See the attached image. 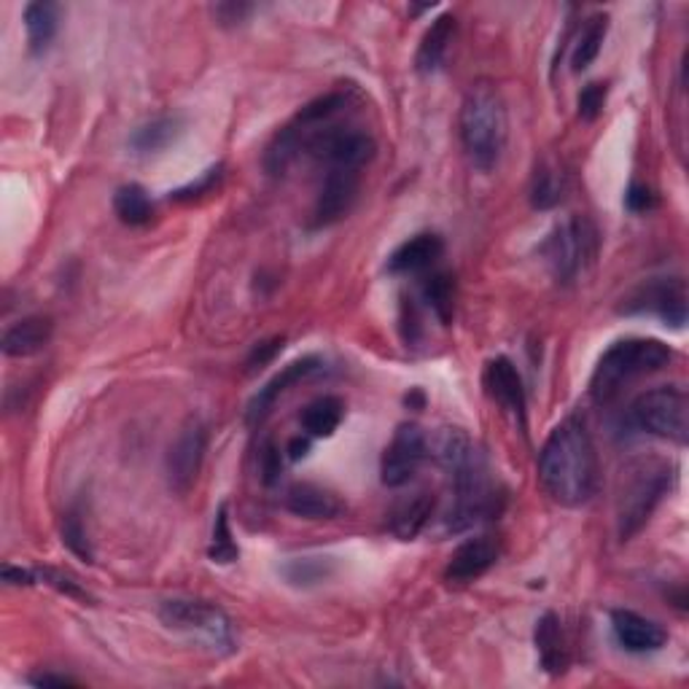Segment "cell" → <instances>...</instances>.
Here are the masks:
<instances>
[{"mask_svg":"<svg viewBox=\"0 0 689 689\" xmlns=\"http://www.w3.org/2000/svg\"><path fill=\"white\" fill-rule=\"evenodd\" d=\"M51 334H55V324L47 315H28V318L17 321L6 328L3 334V353L9 358H28L41 353L49 345Z\"/></svg>","mask_w":689,"mask_h":689,"instance_id":"obj_17","label":"cell"},{"mask_svg":"<svg viewBox=\"0 0 689 689\" xmlns=\"http://www.w3.org/2000/svg\"><path fill=\"white\" fill-rule=\"evenodd\" d=\"M565 191V178L563 173L558 170L555 165L544 163L537 167V173H533V181H531V205L537 210H550L560 205V199H563Z\"/></svg>","mask_w":689,"mask_h":689,"instance_id":"obj_28","label":"cell"},{"mask_svg":"<svg viewBox=\"0 0 689 689\" xmlns=\"http://www.w3.org/2000/svg\"><path fill=\"white\" fill-rule=\"evenodd\" d=\"M423 299L442 324H450L455 313V280L450 273H434L423 283Z\"/></svg>","mask_w":689,"mask_h":689,"instance_id":"obj_30","label":"cell"},{"mask_svg":"<svg viewBox=\"0 0 689 689\" xmlns=\"http://www.w3.org/2000/svg\"><path fill=\"white\" fill-rule=\"evenodd\" d=\"M495 560H499V544L491 537H476L463 542L459 550L450 555L447 569H444V579L450 584H469L474 579L493 569Z\"/></svg>","mask_w":689,"mask_h":689,"instance_id":"obj_13","label":"cell"},{"mask_svg":"<svg viewBox=\"0 0 689 689\" xmlns=\"http://www.w3.org/2000/svg\"><path fill=\"white\" fill-rule=\"evenodd\" d=\"M286 506L296 518L305 520H332L343 512V501L337 495H332L318 485H311V482L294 485L286 493Z\"/></svg>","mask_w":689,"mask_h":689,"instance_id":"obj_19","label":"cell"},{"mask_svg":"<svg viewBox=\"0 0 689 689\" xmlns=\"http://www.w3.org/2000/svg\"><path fill=\"white\" fill-rule=\"evenodd\" d=\"M62 542L68 544V550L73 552V555H79L81 560H87V563H92V550H89L87 531H83L79 514H73V512L66 514V520H62Z\"/></svg>","mask_w":689,"mask_h":689,"instance_id":"obj_32","label":"cell"},{"mask_svg":"<svg viewBox=\"0 0 689 689\" xmlns=\"http://www.w3.org/2000/svg\"><path fill=\"white\" fill-rule=\"evenodd\" d=\"M429 444L426 434L415 426V423H402L396 429L394 440L388 442L383 453V463H380V474L388 488L407 485L412 476L417 474L421 463L426 461Z\"/></svg>","mask_w":689,"mask_h":689,"instance_id":"obj_11","label":"cell"},{"mask_svg":"<svg viewBox=\"0 0 689 689\" xmlns=\"http://www.w3.org/2000/svg\"><path fill=\"white\" fill-rule=\"evenodd\" d=\"M114 210L116 216H119V222L127 224V227H144L154 216L151 199H148L144 186L138 184H127L121 186V189H116Z\"/></svg>","mask_w":689,"mask_h":689,"instance_id":"obj_26","label":"cell"},{"mask_svg":"<svg viewBox=\"0 0 689 689\" xmlns=\"http://www.w3.org/2000/svg\"><path fill=\"white\" fill-rule=\"evenodd\" d=\"M673 351L660 339H620L609 347L598 362L596 372L590 377V396L598 404H607L614 398L628 383L643 375L660 372L662 366L671 364Z\"/></svg>","mask_w":689,"mask_h":689,"instance_id":"obj_3","label":"cell"},{"mask_svg":"<svg viewBox=\"0 0 689 689\" xmlns=\"http://www.w3.org/2000/svg\"><path fill=\"white\" fill-rule=\"evenodd\" d=\"M311 453V436H294L292 442H288V459L292 461H299L305 459V455Z\"/></svg>","mask_w":689,"mask_h":689,"instance_id":"obj_41","label":"cell"},{"mask_svg":"<svg viewBox=\"0 0 689 689\" xmlns=\"http://www.w3.org/2000/svg\"><path fill=\"white\" fill-rule=\"evenodd\" d=\"M307 148L313 157L326 163L328 170H351L358 173L375 157L377 146L372 135L362 130H318L311 132Z\"/></svg>","mask_w":689,"mask_h":689,"instance_id":"obj_8","label":"cell"},{"mask_svg":"<svg viewBox=\"0 0 689 689\" xmlns=\"http://www.w3.org/2000/svg\"><path fill=\"white\" fill-rule=\"evenodd\" d=\"M671 488V466L662 461H641L622 480L620 499H617V525L620 539L628 542L652 518L654 506Z\"/></svg>","mask_w":689,"mask_h":689,"instance_id":"obj_4","label":"cell"},{"mask_svg":"<svg viewBox=\"0 0 689 689\" xmlns=\"http://www.w3.org/2000/svg\"><path fill=\"white\" fill-rule=\"evenodd\" d=\"M624 313H654L666 324L681 328L687 324V283L681 278H654L630 294Z\"/></svg>","mask_w":689,"mask_h":689,"instance_id":"obj_10","label":"cell"},{"mask_svg":"<svg viewBox=\"0 0 689 689\" xmlns=\"http://www.w3.org/2000/svg\"><path fill=\"white\" fill-rule=\"evenodd\" d=\"M218 181H222V165H218V167H210V170L205 173V176L199 178L197 184L184 186V189L173 191L170 197H173V199H178V203H186V199H197V197L208 195V191H214Z\"/></svg>","mask_w":689,"mask_h":689,"instance_id":"obj_35","label":"cell"},{"mask_svg":"<svg viewBox=\"0 0 689 689\" xmlns=\"http://www.w3.org/2000/svg\"><path fill=\"white\" fill-rule=\"evenodd\" d=\"M485 388L491 398H495L520 426H525L523 377H520L518 366L509 362L506 356L493 358V362L485 366Z\"/></svg>","mask_w":689,"mask_h":689,"instance_id":"obj_14","label":"cell"},{"mask_svg":"<svg viewBox=\"0 0 689 689\" xmlns=\"http://www.w3.org/2000/svg\"><path fill=\"white\" fill-rule=\"evenodd\" d=\"M539 482L560 506H584L598 488V455L588 429L577 417H565L547 436L539 453Z\"/></svg>","mask_w":689,"mask_h":689,"instance_id":"obj_1","label":"cell"},{"mask_svg":"<svg viewBox=\"0 0 689 689\" xmlns=\"http://www.w3.org/2000/svg\"><path fill=\"white\" fill-rule=\"evenodd\" d=\"M533 639H537L539 662H542L544 671L550 676L565 673V668H569V647H565V636L563 628H560V620L552 614V611H547L542 620L537 622Z\"/></svg>","mask_w":689,"mask_h":689,"instance_id":"obj_20","label":"cell"},{"mask_svg":"<svg viewBox=\"0 0 689 689\" xmlns=\"http://www.w3.org/2000/svg\"><path fill=\"white\" fill-rule=\"evenodd\" d=\"M611 628H614V636L617 641H620V647L633 654L657 652V649L666 647L668 641L666 630H662L660 624L628 609H620L611 614Z\"/></svg>","mask_w":689,"mask_h":689,"instance_id":"obj_15","label":"cell"},{"mask_svg":"<svg viewBox=\"0 0 689 689\" xmlns=\"http://www.w3.org/2000/svg\"><path fill=\"white\" fill-rule=\"evenodd\" d=\"M302 135L294 130L292 125H286L283 130L275 135L273 144L267 146V151H264V167H267L269 176H283V173L288 170V165L294 163L296 154L302 151Z\"/></svg>","mask_w":689,"mask_h":689,"instance_id":"obj_29","label":"cell"},{"mask_svg":"<svg viewBox=\"0 0 689 689\" xmlns=\"http://www.w3.org/2000/svg\"><path fill=\"white\" fill-rule=\"evenodd\" d=\"M607 30H609V17L607 14H596L588 19V24L582 28V33L577 38L574 57H571V66L579 73V70L590 68L596 62V57L601 55L603 41H607Z\"/></svg>","mask_w":689,"mask_h":689,"instance_id":"obj_27","label":"cell"},{"mask_svg":"<svg viewBox=\"0 0 689 689\" xmlns=\"http://www.w3.org/2000/svg\"><path fill=\"white\" fill-rule=\"evenodd\" d=\"M33 685H36V687H73L76 681H73V679H68V676L43 673V676H36Z\"/></svg>","mask_w":689,"mask_h":689,"instance_id":"obj_42","label":"cell"},{"mask_svg":"<svg viewBox=\"0 0 689 689\" xmlns=\"http://www.w3.org/2000/svg\"><path fill=\"white\" fill-rule=\"evenodd\" d=\"M38 579H43V584H51L55 590L66 592L68 598H79V601H89V596L79 588V582H73V579L60 574V571H51V569H43V571H36Z\"/></svg>","mask_w":689,"mask_h":689,"instance_id":"obj_36","label":"cell"},{"mask_svg":"<svg viewBox=\"0 0 689 689\" xmlns=\"http://www.w3.org/2000/svg\"><path fill=\"white\" fill-rule=\"evenodd\" d=\"M38 579V574L33 571H24V569H14V565H3V582L9 584H19V588H28V584H33Z\"/></svg>","mask_w":689,"mask_h":689,"instance_id":"obj_40","label":"cell"},{"mask_svg":"<svg viewBox=\"0 0 689 689\" xmlns=\"http://www.w3.org/2000/svg\"><path fill=\"white\" fill-rule=\"evenodd\" d=\"M542 254L558 283H574L596 262L598 232L588 218L574 216L550 232Z\"/></svg>","mask_w":689,"mask_h":689,"instance_id":"obj_5","label":"cell"},{"mask_svg":"<svg viewBox=\"0 0 689 689\" xmlns=\"http://www.w3.org/2000/svg\"><path fill=\"white\" fill-rule=\"evenodd\" d=\"M208 555L214 563H232L240 555L237 544L232 542V531H229V518H227V504L218 506L216 512V523H214V542H210Z\"/></svg>","mask_w":689,"mask_h":689,"instance_id":"obj_31","label":"cell"},{"mask_svg":"<svg viewBox=\"0 0 689 689\" xmlns=\"http://www.w3.org/2000/svg\"><path fill=\"white\" fill-rule=\"evenodd\" d=\"M434 514V495L431 493H417L415 499L404 501L402 506H396V512L391 514V531L398 539L410 542L417 533L423 531L429 523V518Z\"/></svg>","mask_w":689,"mask_h":689,"instance_id":"obj_25","label":"cell"},{"mask_svg":"<svg viewBox=\"0 0 689 689\" xmlns=\"http://www.w3.org/2000/svg\"><path fill=\"white\" fill-rule=\"evenodd\" d=\"M205 453H208V429L203 421L191 417L178 431L176 442L170 444V453H167V480H170L173 491L186 495L195 488Z\"/></svg>","mask_w":689,"mask_h":689,"instance_id":"obj_9","label":"cell"},{"mask_svg":"<svg viewBox=\"0 0 689 689\" xmlns=\"http://www.w3.org/2000/svg\"><path fill=\"white\" fill-rule=\"evenodd\" d=\"M283 574L288 577L292 584H315L321 582V579H326V563H321L318 558H299L292 560Z\"/></svg>","mask_w":689,"mask_h":689,"instance_id":"obj_33","label":"cell"},{"mask_svg":"<svg viewBox=\"0 0 689 689\" xmlns=\"http://www.w3.org/2000/svg\"><path fill=\"white\" fill-rule=\"evenodd\" d=\"M461 144L474 170L491 173L506 148V102L491 81H476L461 106Z\"/></svg>","mask_w":689,"mask_h":689,"instance_id":"obj_2","label":"cell"},{"mask_svg":"<svg viewBox=\"0 0 689 689\" xmlns=\"http://www.w3.org/2000/svg\"><path fill=\"white\" fill-rule=\"evenodd\" d=\"M250 11H254V6L250 3H216L214 6V17L218 19V24H224V28H235V24H243L248 19Z\"/></svg>","mask_w":689,"mask_h":689,"instance_id":"obj_37","label":"cell"},{"mask_svg":"<svg viewBox=\"0 0 689 689\" xmlns=\"http://www.w3.org/2000/svg\"><path fill=\"white\" fill-rule=\"evenodd\" d=\"M636 426L660 440L687 444L689 440V402L687 394L676 385H662L641 394L633 404Z\"/></svg>","mask_w":689,"mask_h":689,"instance_id":"obj_7","label":"cell"},{"mask_svg":"<svg viewBox=\"0 0 689 689\" xmlns=\"http://www.w3.org/2000/svg\"><path fill=\"white\" fill-rule=\"evenodd\" d=\"M453 36H455V17L453 14H442L440 19H434V22H431L426 36H423L421 47H417V57H415L417 73L431 76L442 68L444 57H447L450 43H453Z\"/></svg>","mask_w":689,"mask_h":689,"instance_id":"obj_21","label":"cell"},{"mask_svg":"<svg viewBox=\"0 0 689 689\" xmlns=\"http://www.w3.org/2000/svg\"><path fill=\"white\" fill-rule=\"evenodd\" d=\"M280 347H283V337H275V339H269V343L256 345L248 356V370H259V366L273 362L275 353H278Z\"/></svg>","mask_w":689,"mask_h":689,"instance_id":"obj_39","label":"cell"},{"mask_svg":"<svg viewBox=\"0 0 689 689\" xmlns=\"http://www.w3.org/2000/svg\"><path fill=\"white\" fill-rule=\"evenodd\" d=\"M577 106H579V116H582L584 121L598 119L603 111V106H607V83H601V81L588 83V87L579 92Z\"/></svg>","mask_w":689,"mask_h":689,"instance_id":"obj_34","label":"cell"},{"mask_svg":"<svg viewBox=\"0 0 689 689\" xmlns=\"http://www.w3.org/2000/svg\"><path fill=\"white\" fill-rule=\"evenodd\" d=\"M624 205H628L633 214H643V210H652L654 208V195L647 189V186L633 184L628 189V195H624Z\"/></svg>","mask_w":689,"mask_h":689,"instance_id":"obj_38","label":"cell"},{"mask_svg":"<svg viewBox=\"0 0 689 689\" xmlns=\"http://www.w3.org/2000/svg\"><path fill=\"white\" fill-rule=\"evenodd\" d=\"M318 366H321V362H318V358H315V356L299 358V362L283 366L280 375H275L273 380H269L267 385H264L259 394L250 398L248 412H246V417H248L250 426H256V423H262L264 417L269 415V410L275 407V402H278V398H280L283 394H286V391L292 388V385L299 383V380L311 377L313 372H318Z\"/></svg>","mask_w":689,"mask_h":689,"instance_id":"obj_16","label":"cell"},{"mask_svg":"<svg viewBox=\"0 0 689 689\" xmlns=\"http://www.w3.org/2000/svg\"><path fill=\"white\" fill-rule=\"evenodd\" d=\"M444 243L440 235H431V232H423V235L410 237L407 243H402L388 259V273L391 275H417L426 273L436 264V259L442 256Z\"/></svg>","mask_w":689,"mask_h":689,"instance_id":"obj_18","label":"cell"},{"mask_svg":"<svg viewBox=\"0 0 689 689\" xmlns=\"http://www.w3.org/2000/svg\"><path fill=\"white\" fill-rule=\"evenodd\" d=\"M24 30H28V43L33 55H43L55 41L60 30V6L49 0L24 6Z\"/></svg>","mask_w":689,"mask_h":689,"instance_id":"obj_23","label":"cell"},{"mask_svg":"<svg viewBox=\"0 0 689 689\" xmlns=\"http://www.w3.org/2000/svg\"><path fill=\"white\" fill-rule=\"evenodd\" d=\"M159 620L165 628L178 630V633L203 639L216 652H235V624L222 609L208 601H186V598H173L159 607Z\"/></svg>","mask_w":689,"mask_h":689,"instance_id":"obj_6","label":"cell"},{"mask_svg":"<svg viewBox=\"0 0 689 689\" xmlns=\"http://www.w3.org/2000/svg\"><path fill=\"white\" fill-rule=\"evenodd\" d=\"M184 132V119L178 114L157 116V119L146 121L144 127L132 132L130 148L135 154H159L165 148H170L181 138Z\"/></svg>","mask_w":689,"mask_h":689,"instance_id":"obj_22","label":"cell"},{"mask_svg":"<svg viewBox=\"0 0 689 689\" xmlns=\"http://www.w3.org/2000/svg\"><path fill=\"white\" fill-rule=\"evenodd\" d=\"M345 415V404L343 398L337 396H321L315 398L302 412V431H305L311 440H326V436H332L334 431L339 429V423H343Z\"/></svg>","mask_w":689,"mask_h":689,"instance_id":"obj_24","label":"cell"},{"mask_svg":"<svg viewBox=\"0 0 689 689\" xmlns=\"http://www.w3.org/2000/svg\"><path fill=\"white\" fill-rule=\"evenodd\" d=\"M356 197H358V173L328 170L324 184H321L318 189V197H315L313 227L324 229L337 224L339 218L351 214Z\"/></svg>","mask_w":689,"mask_h":689,"instance_id":"obj_12","label":"cell"}]
</instances>
